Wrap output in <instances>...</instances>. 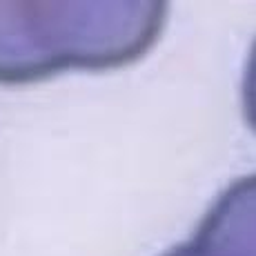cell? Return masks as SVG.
Listing matches in <instances>:
<instances>
[{"mask_svg": "<svg viewBox=\"0 0 256 256\" xmlns=\"http://www.w3.org/2000/svg\"><path fill=\"white\" fill-rule=\"evenodd\" d=\"M167 20L165 2H0V82L140 58Z\"/></svg>", "mask_w": 256, "mask_h": 256, "instance_id": "6da1fadb", "label": "cell"}]
</instances>
